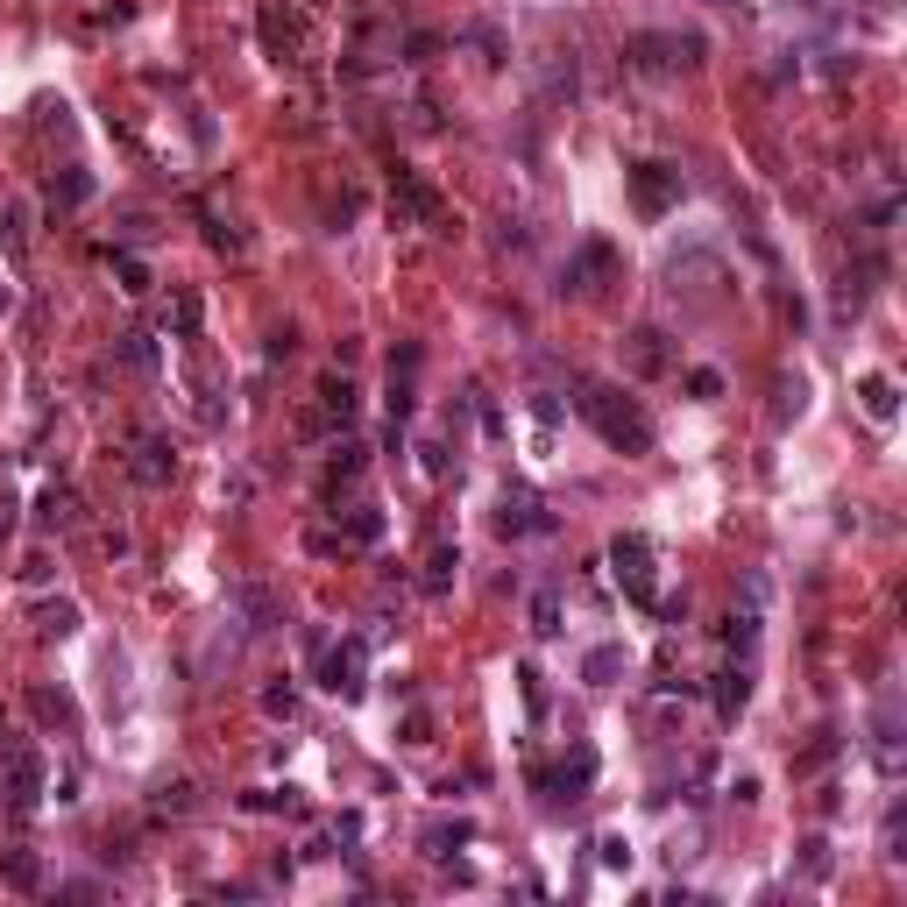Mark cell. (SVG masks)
Instances as JSON below:
<instances>
[{
	"instance_id": "6da1fadb",
	"label": "cell",
	"mask_w": 907,
	"mask_h": 907,
	"mask_svg": "<svg viewBox=\"0 0 907 907\" xmlns=\"http://www.w3.org/2000/svg\"><path fill=\"white\" fill-rule=\"evenodd\" d=\"M582 411H589V426H596L610 447H624V454H645V447H652V426H645V411H638L624 390L582 383Z\"/></svg>"
},
{
	"instance_id": "7a4b0ae2",
	"label": "cell",
	"mask_w": 907,
	"mask_h": 907,
	"mask_svg": "<svg viewBox=\"0 0 907 907\" xmlns=\"http://www.w3.org/2000/svg\"><path fill=\"white\" fill-rule=\"evenodd\" d=\"M610 567H617V582H624L631 603H652V596H659V567H652V546H645L638 532H624V539L610 546Z\"/></svg>"
},
{
	"instance_id": "3957f363",
	"label": "cell",
	"mask_w": 907,
	"mask_h": 907,
	"mask_svg": "<svg viewBox=\"0 0 907 907\" xmlns=\"http://www.w3.org/2000/svg\"><path fill=\"white\" fill-rule=\"evenodd\" d=\"M631 199H638L645 220L674 213L681 206V171H674V163H638V171H631Z\"/></svg>"
},
{
	"instance_id": "277c9868",
	"label": "cell",
	"mask_w": 907,
	"mask_h": 907,
	"mask_svg": "<svg viewBox=\"0 0 907 907\" xmlns=\"http://www.w3.org/2000/svg\"><path fill=\"white\" fill-rule=\"evenodd\" d=\"M319 681L334 688V695H362V638H348V645H334L319 659Z\"/></svg>"
},
{
	"instance_id": "5b68a950",
	"label": "cell",
	"mask_w": 907,
	"mask_h": 907,
	"mask_svg": "<svg viewBox=\"0 0 907 907\" xmlns=\"http://www.w3.org/2000/svg\"><path fill=\"white\" fill-rule=\"evenodd\" d=\"M0 773H8V801L15 808H29L36 794H43V766L22 752V745H8V759H0Z\"/></svg>"
},
{
	"instance_id": "8992f818",
	"label": "cell",
	"mask_w": 907,
	"mask_h": 907,
	"mask_svg": "<svg viewBox=\"0 0 907 907\" xmlns=\"http://www.w3.org/2000/svg\"><path fill=\"white\" fill-rule=\"evenodd\" d=\"M497 525H504V532H546L553 518L539 511V497H525V489H518V497H504V511H497Z\"/></svg>"
},
{
	"instance_id": "52a82bcc",
	"label": "cell",
	"mask_w": 907,
	"mask_h": 907,
	"mask_svg": "<svg viewBox=\"0 0 907 907\" xmlns=\"http://www.w3.org/2000/svg\"><path fill=\"white\" fill-rule=\"evenodd\" d=\"M617 674H624V645H596V652L582 659V681H589V688H610Z\"/></svg>"
},
{
	"instance_id": "ba28073f",
	"label": "cell",
	"mask_w": 907,
	"mask_h": 907,
	"mask_svg": "<svg viewBox=\"0 0 907 907\" xmlns=\"http://www.w3.org/2000/svg\"><path fill=\"white\" fill-rule=\"evenodd\" d=\"M128 468H135V482H163V475H171V447H163V440H135V461Z\"/></svg>"
},
{
	"instance_id": "9c48e42d",
	"label": "cell",
	"mask_w": 907,
	"mask_h": 907,
	"mask_svg": "<svg viewBox=\"0 0 907 907\" xmlns=\"http://www.w3.org/2000/svg\"><path fill=\"white\" fill-rule=\"evenodd\" d=\"M659 341H667V334H652V326H638V334H631V369H638V376L667 369V348H659Z\"/></svg>"
},
{
	"instance_id": "30bf717a",
	"label": "cell",
	"mask_w": 907,
	"mask_h": 907,
	"mask_svg": "<svg viewBox=\"0 0 907 907\" xmlns=\"http://www.w3.org/2000/svg\"><path fill=\"white\" fill-rule=\"evenodd\" d=\"M319 404H326V419L348 426V419H355V383H348V376H326V383H319Z\"/></svg>"
},
{
	"instance_id": "8fae6325",
	"label": "cell",
	"mask_w": 907,
	"mask_h": 907,
	"mask_svg": "<svg viewBox=\"0 0 907 907\" xmlns=\"http://www.w3.org/2000/svg\"><path fill=\"white\" fill-rule=\"evenodd\" d=\"M397 206H404L411 220H440V199H433L419 178H397Z\"/></svg>"
},
{
	"instance_id": "7c38bea8",
	"label": "cell",
	"mask_w": 907,
	"mask_h": 907,
	"mask_svg": "<svg viewBox=\"0 0 907 907\" xmlns=\"http://www.w3.org/2000/svg\"><path fill=\"white\" fill-rule=\"evenodd\" d=\"M858 397H865V411H872L879 426H886L893 411H900V397H893V383H886V376H865V383H858Z\"/></svg>"
},
{
	"instance_id": "4fadbf2b",
	"label": "cell",
	"mask_w": 907,
	"mask_h": 907,
	"mask_svg": "<svg viewBox=\"0 0 907 907\" xmlns=\"http://www.w3.org/2000/svg\"><path fill=\"white\" fill-rule=\"evenodd\" d=\"M745 695H752L745 674H716V716H737V709H745Z\"/></svg>"
},
{
	"instance_id": "5bb4252c",
	"label": "cell",
	"mask_w": 907,
	"mask_h": 907,
	"mask_svg": "<svg viewBox=\"0 0 907 907\" xmlns=\"http://www.w3.org/2000/svg\"><path fill=\"white\" fill-rule=\"evenodd\" d=\"M532 631H539V638L560 631V589H539V596H532Z\"/></svg>"
},
{
	"instance_id": "9a60e30c",
	"label": "cell",
	"mask_w": 907,
	"mask_h": 907,
	"mask_svg": "<svg viewBox=\"0 0 907 907\" xmlns=\"http://www.w3.org/2000/svg\"><path fill=\"white\" fill-rule=\"evenodd\" d=\"M468 837H475L468 822H433V830H426V851H433V858H447V851H454V844H468Z\"/></svg>"
},
{
	"instance_id": "2e32d148",
	"label": "cell",
	"mask_w": 907,
	"mask_h": 907,
	"mask_svg": "<svg viewBox=\"0 0 907 907\" xmlns=\"http://www.w3.org/2000/svg\"><path fill=\"white\" fill-rule=\"evenodd\" d=\"M454 567H461V553H454V546H433V560H426V589H433V596L454 582Z\"/></svg>"
},
{
	"instance_id": "e0dca14e",
	"label": "cell",
	"mask_w": 907,
	"mask_h": 907,
	"mask_svg": "<svg viewBox=\"0 0 907 907\" xmlns=\"http://www.w3.org/2000/svg\"><path fill=\"white\" fill-rule=\"evenodd\" d=\"M36 631H50V638L78 631V610H71V603H43V610H36Z\"/></svg>"
},
{
	"instance_id": "ac0fdd59",
	"label": "cell",
	"mask_w": 907,
	"mask_h": 907,
	"mask_svg": "<svg viewBox=\"0 0 907 907\" xmlns=\"http://www.w3.org/2000/svg\"><path fill=\"white\" fill-rule=\"evenodd\" d=\"M241 610H249V631H270V624H277V603H270L263 589H241Z\"/></svg>"
},
{
	"instance_id": "d6986e66",
	"label": "cell",
	"mask_w": 907,
	"mask_h": 907,
	"mask_svg": "<svg viewBox=\"0 0 907 907\" xmlns=\"http://www.w3.org/2000/svg\"><path fill=\"white\" fill-rule=\"evenodd\" d=\"M114 277H121V291H135V298L149 291V270H142L135 256H114Z\"/></svg>"
},
{
	"instance_id": "ffe728a7",
	"label": "cell",
	"mask_w": 907,
	"mask_h": 907,
	"mask_svg": "<svg viewBox=\"0 0 907 907\" xmlns=\"http://www.w3.org/2000/svg\"><path fill=\"white\" fill-rule=\"evenodd\" d=\"M171 326H178V334H199V298H192V291H178V305H171Z\"/></svg>"
},
{
	"instance_id": "44dd1931",
	"label": "cell",
	"mask_w": 907,
	"mask_h": 907,
	"mask_svg": "<svg viewBox=\"0 0 907 907\" xmlns=\"http://www.w3.org/2000/svg\"><path fill=\"white\" fill-rule=\"evenodd\" d=\"M263 36H270V50H298V29L284 15H263Z\"/></svg>"
},
{
	"instance_id": "7402d4cb",
	"label": "cell",
	"mask_w": 907,
	"mask_h": 907,
	"mask_svg": "<svg viewBox=\"0 0 907 907\" xmlns=\"http://www.w3.org/2000/svg\"><path fill=\"white\" fill-rule=\"evenodd\" d=\"M50 192H57V199H64V206H78V199H86V192H93V185H86V171H64V178H57V185H50Z\"/></svg>"
},
{
	"instance_id": "603a6c76",
	"label": "cell",
	"mask_w": 907,
	"mask_h": 907,
	"mask_svg": "<svg viewBox=\"0 0 907 907\" xmlns=\"http://www.w3.org/2000/svg\"><path fill=\"white\" fill-rule=\"evenodd\" d=\"M348 532L369 546V539H383V518H376V511H355V518H348Z\"/></svg>"
},
{
	"instance_id": "cb8c5ba5",
	"label": "cell",
	"mask_w": 907,
	"mask_h": 907,
	"mask_svg": "<svg viewBox=\"0 0 907 907\" xmlns=\"http://www.w3.org/2000/svg\"><path fill=\"white\" fill-rule=\"evenodd\" d=\"M36 709H43L50 723H71V702H64V695H50V688H36Z\"/></svg>"
},
{
	"instance_id": "d4e9b609",
	"label": "cell",
	"mask_w": 907,
	"mask_h": 907,
	"mask_svg": "<svg viewBox=\"0 0 907 907\" xmlns=\"http://www.w3.org/2000/svg\"><path fill=\"white\" fill-rule=\"evenodd\" d=\"M8 879H15V886H36V858H29V851H8Z\"/></svg>"
},
{
	"instance_id": "484cf974",
	"label": "cell",
	"mask_w": 907,
	"mask_h": 907,
	"mask_svg": "<svg viewBox=\"0 0 907 907\" xmlns=\"http://www.w3.org/2000/svg\"><path fill=\"white\" fill-rule=\"evenodd\" d=\"M121 355H128V362L142 369V362H149V341H142V334H121Z\"/></svg>"
},
{
	"instance_id": "4316f807",
	"label": "cell",
	"mask_w": 907,
	"mask_h": 907,
	"mask_svg": "<svg viewBox=\"0 0 907 907\" xmlns=\"http://www.w3.org/2000/svg\"><path fill=\"white\" fill-rule=\"evenodd\" d=\"M603 865H631V844L624 837H603Z\"/></svg>"
}]
</instances>
